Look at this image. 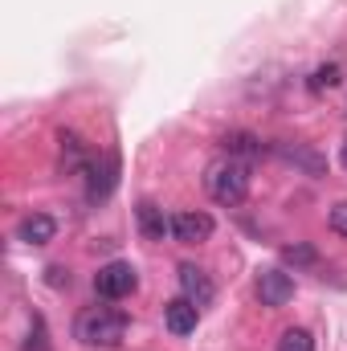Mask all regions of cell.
Masks as SVG:
<instances>
[{"instance_id": "e0dca14e", "label": "cell", "mask_w": 347, "mask_h": 351, "mask_svg": "<svg viewBox=\"0 0 347 351\" xmlns=\"http://www.w3.org/2000/svg\"><path fill=\"white\" fill-rule=\"evenodd\" d=\"M25 351H49V343H45V323H41L37 315H33V335H29Z\"/></svg>"}, {"instance_id": "9a60e30c", "label": "cell", "mask_w": 347, "mask_h": 351, "mask_svg": "<svg viewBox=\"0 0 347 351\" xmlns=\"http://www.w3.org/2000/svg\"><path fill=\"white\" fill-rule=\"evenodd\" d=\"M282 258H286L290 265H315V262H319V254H315L311 245H286V250H282Z\"/></svg>"}, {"instance_id": "52a82bcc", "label": "cell", "mask_w": 347, "mask_h": 351, "mask_svg": "<svg viewBox=\"0 0 347 351\" xmlns=\"http://www.w3.org/2000/svg\"><path fill=\"white\" fill-rule=\"evenodd\" d=\"M180 290H184V298H188V302H196L200 311H204V306L217 298V286H213V278H208L200 265H188V262L180 265Z\"/></svg>"}, {"instance_id": "5b68a950", "label": "cell", "mask_w": 347, "mask_h": 351, "mask_svg": "<svg viewBox=\"0 0 347 351\" xmlns=\"http://www.w3.org/2000/svg\"><path fill=\"white\" fill-rule=\"evenodd\" d=\"M213 229H217V221L208 213H176L172 217V237L180 245H200L213 237Z\"/></svg>"}, {"instance_id": "d6986e66", "label": "cell", "mask_w": 347, "mask_h": 351, "mask_svg": "<svg viewBox=\"0 0 347 351\" xmlns=\"http://www.w3.org/2000/svg\"><path fill=\"white\" fill-rule=\"evenodd\" d=\"M339 164H344V172H347V139H344V152H339Z\"/></svg>"}, {"instance_id": "9c48e42d", "label": "cell", "mask_w": 347, "mask_h": 351, "mask_svg": "<svg viewBox=\"0 0 347 351\" xmlns=\"http://www.w3.org/2000/svg\"><path fill=\"white\" fill-rule=\"evenodd\" d=\"M16 237H21L25 245H49V241L58 237V221H53L49 213H29V217L16 225Z\"/></svg>"}, {"instance_id": "8992f818", "label": "cell", "mask_w": 347, "mask_h": 351, "mask_svg": "<svg viewBox=\"0 0 347 351\" xmlns=\"http://www.w3.org/2000/svg\"><path fill=\"white\" fill-rule=\"evenodd\" d=\"M274 152H278L290 168H298V172L327 176V156H323V152H315L311 143H274Z\"/></svg>"}, {"instance_id": "8fae6325", "label": "cell", "mask_w": 347, "mask_h": 351, "mask_svg": "<svg viewBox=\"0 0 347 351\" xmlns=\"http://www.w3.org/2000/svg\"><path fill=\"white\" fill-rule=\"evenodd\" d=\"M221 143H225V156H233V160H241V164L265 156V143H261L258 135H250V131H229Z\"/></svg>"}, {"instance_id": "7c38bea8", "label": "cell", "mask_w": 347, "mask_h": 351, "mask_svg": "<svg viewBox=\"0 0 347 351\" xmlns=\"http://www.w3.org/2000/svg\"><path fill=\"white\" fill-rule=\"evenodd\" d=\"M86 172H90V200H106L115 192V184H119V160L106 156L102 168H86Z\"/></svg>"}, {"instance_id": "2e32d148", "label": "cell", "mask_w": 347, "mask_h": 351, "mask_svg": "<svg viewBox=\"0 0 347 351\" xmlns=\"http://www.w3.org/2000/svg\"><path fill=\"white\" fill-rule=\"evenodd\" d=\"M331 86H339V66H323V70H315L311 90H331Z\"/></svg>"}, {"instance_id": "6da1fadb", "label": "cell", "mask_w": 347, "mask_h": 351, "mask_svg": "<svg viewBox=\"0 0 347 351\" xmlns=\"http://www.w3.org/2000/svg\"><path fill=\"white\" fill-rule=\"evenodd\" d=\"M204 192H208L217 204H225V208L241 204V200L250 196V164H241V160H233V156L213 160V164L204 168Z\"/></svg>"}, {"instance_id": "277c9868", "label": "cell", "mask_w": 347, "mask_h": 351, "mask_svg": "<svg viewBox=\"0 0 347 351\" xmlns=\"http://www.w3.org/2000/svg\"><path fill=\"white\" fill-rule=\"evenodd\" d=\"M254 290H258L261 306H286L294 298V278L286 269H258Z\"/></svg>"}, {"instance_id": "30bf717a", "label": "cell", "mask_w": 347, "mask_h": 351, "mask_svg": "<svg viewBox=\"0 0 347 351\" xmlns=\"http://www.w3.org/2000/svg\"><path fill=\"white\" fill-rule=\"evenodd\" d=\"M135 221H139L143 241H164V233L172 229V221L164 217V208H160V204H152V200H143V204L135 208Z\"/></svg>"}, {"instance_id": "ba28073f", "label": "cell", "mask_w": 347, "mask_h": 351, "mask_svg": "<svg viewBox=\"0 0 347 351\" xmlns=\"http://www.w3.org/2000/svg\"><path fill=\"white\" fill-rule=\"evenodd\" d=\"M196 323H200V306H196V302H188V298H172V302L164 306V327H168L172 335H192Z\"/></svg>"}, {"instance_id": "4fadbf2b", "label": "cell", "mask_w": 347, "mask_h": 351, "mask_svg": "<svg viewBox=\"0 0 347 351\" xmlns=\"http://www.w3.org/2000/svg\"><path fill=\"white\" fill-rule=\"evenodd\" d=\"M278 351H315V339H311V331H302V327H286V331L278 335Z\"/></svg>"}, {"instance_id": "7a4b0ae2", "label": "cell", "mask_w": 347, "mask_h": 351, "mask_svg": "<svg viewBox=\"0 0 347 351\" xmlns=\"http://www.w3.org/2000/svg\"><path fill=\"white\" fill-rule=\"evenodd\" d=\"M74 335L86 348H115L127 335V315L115 306H86L74 323Z\"/></svg>"}, {"instance_id": "3957f363", "label": "cell", "mask_w": 347, "mask_h": 351, "mask_svg": "<svg viewBox=\"0 0 347 351\" xmlns=\"http://www.w3.org/2000/svg\"><path fill=\"white\" fill-rule=\"evenodd\" d=\"M139 286V274H135V265L131 262H106L98 274H94V290H98V298H127L131 290Z\"/></svg>"}, {"instance_id": "5bb4252c", "label": "cell", "mask_w": 347, "mask_h": 351, "mask_svg": "<svg viewBox=\"0 0 347 351\" xmlns=\"http://www.w3.org/2000/svg\"><path fill=\"white\" fill-rule=\"evenodd\" d=\"M62 160H66V168H86V147H82V139L70 131H62Z\"/></svg>"}, {"instance_id": "ac0fdd59", "label": "cell", "mask_w": 347, "mask_h": 351, "mask_svg": "<svg viewBox=\"0 0 347 351\" xmlns=\"http://www.w3.org/2000/svg\"><path fill=\"white\" fill-rule=\"evenodd\" d=\"M327 221H331V229H335L339 237H347V200H339V204L331 208V217H327Z\"/></svg>"}]
</instances>
